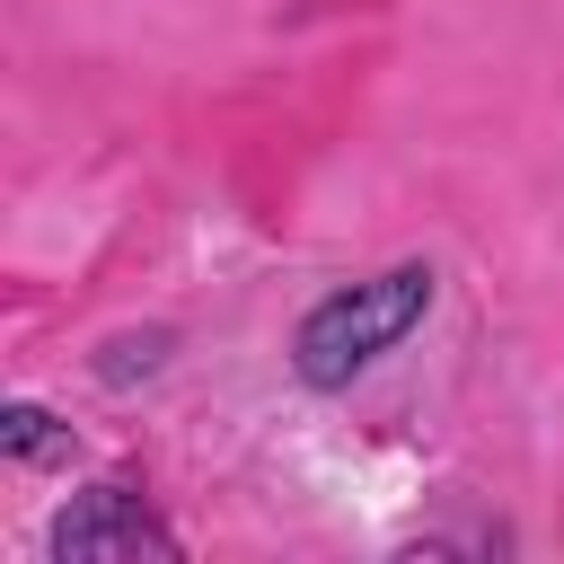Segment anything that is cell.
I'll list each match as a JSON object with an SVG mask.
<instances>
[{"label":"cell","instance_id":"6da1fadb","mask_svg":"<svg viewBox=\"0 0 564 564\" xmlns=\"http://www.w3.org/2000/svg\"><path fill=\"white\" fill-rule=\"evenodd\" d=\"M423 308H432V273H423V264H397V273H379V282H352V291L317 300V308L300 317V335H291V361H300L308 388H344V379H352L361 361H379Z\"/></svg>","mask_w":564,"mask_h":564},{"label":"cell","instance_id":"7a4b0ae2","mask_svg":"<svg viewBox=\"0 0 564 564\" xmlns=\"http://www.w3.org/2000/svg\"><path fill=\"white\" fill-rule=\"evenodd\" d=\"M53 555L62 564H176V538L150 520V502L141 494H123V485H106V494H88V502H70L62 520H53Z\"/></svg>","mask_w":564,"mask_h":564},{"label":"cell","instance_id":"3957f363","mask_svg":"<svg viewBox=\"0 0 564 564\" xmlns=\"http://www.w3.org/2000/svg\"><path fill=\"white\" fill-rule=\"evenodd\" d=\"M0 441L18 449V458H35V467H53V458H70V432L44 414V405H9L0 414Z\"/></svg>","mask_w":564,"mask_h":564}]
</instances>
